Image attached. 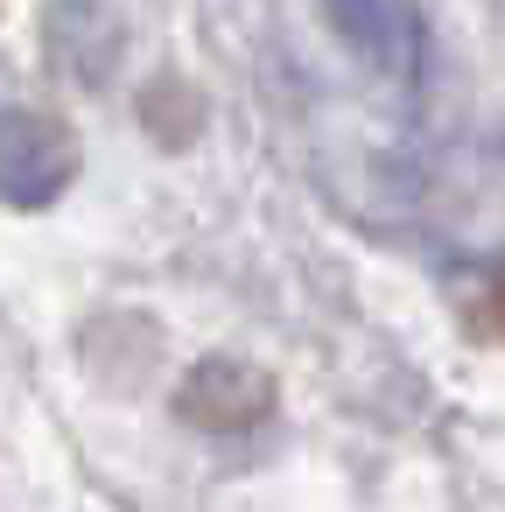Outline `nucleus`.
I'll list each match as a JSON object with an SVG mask.
<instances>
[]
</instances>
